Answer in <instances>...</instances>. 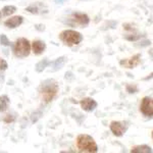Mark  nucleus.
<instances>
[{"label":"nucleus","instance_id":"obj_1","mask_svg":"<svg viewBox=\"0 0 153 153\" xmlns=\"http://www.w3.org/2000/svg\"><path fill=\"white\" fill-rule=\"evenodd\" d=\"M58 85L54 80H45L39 87V92L45 103L51 102L58 93Z\"/></svg>","mask_w":153,"mask_h":153},{"label":"nucleus","instance_id":"obj_2","mask_svg":"<svg viewBox=\"0 0 153 153\" xmlns=\"http://www.w3.org/2000/svg\"><path fill=\"white\" fill-rule=\"evenodd\" d=\"M76 147L79 152L84 153H95L98 151V147L95 140L91 136L86 134H81L76 137Z\"/></svg>","mask_w":153,"mask_h":153},{"label":"nucleus","instance_id":"obj_3","mask_svg":"<svg viewBox=\"0 0 153 153\" xmlns=\"http://www.w3.org/2000/svg\"><path fill=\"white\" fill-rule=\"evenodd\" d=\"M60 40L68 46H75L79 45L83 41V36L81 33L74 30H65L59 35Z\"/></svg>","mask_w":153,"mask_h":153},{"label":"nucleus","instance_id":"obj_4","mask_svg":"<svg viewBox=\"0 0 153 153\" xmlns=\"http://www.w3.org/2000/svg\"><path fill=\"white\" fill-rule=\"evenodd\" d=\"M30 52H31V44L28 39L19 38L16 41L13 45V53L16 57H27L30 55Z\"/></svg>","mask_w":153,"mask_h":153},{"label":"nucleus","instance_id":"obj_5","mask_svg":"<svg viewBox=\"0 0 153 153\" xmlns=\"http://www.w3.org/2000/svg\"><path fill=\"white\" fill-rule=\"evenodd\" d=\"M140 111H141L145 117H152L153 115V100L151 97H144L140 104Z\"/></svg>","mask_w":153,"mask_h":153},{"label":"nucleus","instance_id":"obj_6","mask_svg":"<svg viewBox=\"0 0 153 153\" xmlns=\"http://www.w3.org/2000/svg\"><path fill=\"white\" fill-rule=\"evenodd\" d=\"M128 129V126L126 123L123 122H111L110 124V130L113 133V135L117 137H122L123 135L126 133V131Z\"/></svg>","mask_w":153,"mask_h":153},{"label":"nucleus","instance_id":"obj_7","mask_svg":"<svg viewBox=\"0 0 153 153\" xmlns=\"http://www.w3.org/2000/svg\"><path fill=\"white\" fill-rule=\"evenodd\" d=\"M140 62H141V55L140 54H136V55L132 56L129 59H123V60H120V65L127 68H134L137 65H139Z\"/></svg>","mask_w":153,"mask_h":153},{"label":"nucleus","instance_id":"obj_8","mask_svg":"<svg viewBox=\"0 0 153 153\" xmlns=\"http://www.w3.org/2000/svg\"><path fill=\"white\" fill-rule=\"evenodd\" d=\"M71 19L75 22L76 24L80 25V26H88L90 23V19L86 13L83 12H75L71 14Z\"/></svg>","mask_w":153,"mask_h":153},{"label":"nucleus","instance_id":"obj_9","mask_svg":"<svg viewBox=\"0 0 153 153\" xmlns=\"http://www.w3.org/2000/svg\"><path fill=\"white\" fill-rule=\"evenodd\" d=\"M80 104H81V107H82L85 111H88V112L93 111V110L97 107V102H96L93 98H90V97L83 98V99L80 101Z\"/></svg>","mask_w":153,"mask_h":153},{"label":"nucleus","instance_id":"obj_10","mask_svg":"<svg viewBox=\"0 0 153 153\" xmlns=\"http://www.w3.org/2000/svg\"><path fill=\"white\" fill-rule=\"evenodd\" d=\"M22 24H23V16H12V18L8 19L7 21L4 22V26L7 27V28H10V29L18 28V27L21 26Z\"/></svg>","mask_w":153,"mask_h":153},{"label":"nucleus","instance_id":"obj_11","mask_svg":"<svg viewBox=\"0 0 153 153\" xmlns=\"http://www.w3.org/2000/svg\"><path fill=\"white\" fill-rule=\"evenodd\" d=\"M45 48H46L45 42L41 40H36L32 43V50H33L34 54H36V55H40V54L43 53Z\"/></svg>","mask_w":153,"mask_h":153},{"label":"nucleus","instance_id":"obj_12","mask_svg":"<svg viewBox=\"0 0 153 153\" xmlns=\"http://www.w3.org/2000/svg\"><path fill=\"white\" fill-rule=\"evenodd\" d=\"M66 61H68V58H66L65 56H61V57H58L57 59H55V60L52 61L51 63H49V65H51V71H56L60 70V68H62Z\"/></svg>","mask_w":153,"mask_h":153},{"label":"nucleus","instance_id":"obj_13","mask_svg":"<svg viewBox=\"0 0 153 153\" xmlns=\"http://www.w3.org/2000/svg\"><path fill=\"white\" fill-rule=\"evenodd\" d=\"M9 102H10V100H9V98L7 95L0 96V112L6 111L7 108H8Z\"/></svg>","mask_w":153,"mask_h":153},{"label":"nucleus","instance_id":"obj_14","mask_svg":"<svg viewBox=\"0 0 153 153\" xmlns=\"http://www.w3.org/2000/svg\"><path fill=\"white\" fill-rule=\"evenodd\" d=\"M132 153H151L152 149L151 147L147 146V145H139V146H135L131 150Z\"/></svg>","mask_w":153,"mask_h":153},{"label":"nucleus","instance_id":"obj_15","mask_svg":"<svg viewBox=\"0 0 153 153\" xmlns=\"http://www.w3.org/2000/svg\"><path fill=\"white\" fill-rule=\"evenodd\" d=\"M49 63H50V62H49V60H48L47 58H44L43 60L39 61V62L37 63L36 66H35L36 71H38V73H41V71H43L49 65Z\"/></svg>","mask_w":153,"mask_h":153},{"label":"nucleus","instance_id":"obj_16","mask_svg":"<svg viewBox=\"0 0 153 153\" xmlns=\"http://www.w3.org/2000/svg\"><path fill=\"white\" fill-rule=\"evenodd\" d=\"M16 11V7L13 6V5H6L3 7V9H2V14L5 16H11V14H13L14 12Z\"/></svg>","mask_w":153,"mask_h":153},{"label":"nucleus","instance_id":"obj_17","mask_svg":"<svg viewBox=\"0 0 153 153\" xmlns=\"http://www.w3.org/2000/svg\"><path fill=\"white\" fill-rule=\"evenodd\" d=\"M126 89H127V92H129L130 94H134V93L138 92V87L136 85H131V84H129V85H127Z\"/></svg>","mask_w":153,"mask_h":153},{"label":"nucleus","instance_id":"obj_18","mask_svg":"<svg viewBox=\"0 0 153 153\" xmlns=\"http://www.w3.org/2000/svg\"><path fill=\"white\" fill-rule=\"evenodd\" d=\"M0 44L2 46H9L10 45V42H9L8 38L5 35H1L0 36Z\"/></svg>","mask_w":153,"mask_h":153},{"label":"nucleus","instance_id":"obj_19","mask_svg":"<svg viewBox=\"0 0 153 153\" xmlns=\"http://www.w3.org/2000/svg\"><path fill=\"white\" fill-rule=\"evenodd\" d=\"M141 38V35H139V34H130V35H127L126 36V39L129 41H137L138 39Z\"/></svg>","mask_w":153,"mask_h":153},{"label":"nucleus","instance_id":"obj_20","mask_svg":"<svg viewBox=\"0 0 153 153\" xmlns=\"http://www.w3.org/2000/svg\"><path fill=\"white\" fill-rule=\"evenodd\" d=\"M26 10L29 11V12H31V13H35V14L39 13V8L37 6H35V5H31V6L27 7Z\"/></svg>","mask_w":153,"mask_h":153},{"label":"nucleus","instance_id":"obj_21","mask_svg":"<svg viewBox=\"0 0 153 153\" xmlns=\"http://www.w3.org/2000/svg\"><path fill=\"white\" fill-rule=\"evenodd\" d=\"M7 68H8V65L3 58L0 57V71H6Z\"/></svg>","mask_w":153,"mask_h":153},{"label":"nucleus","instance_id":"obj_22","mask_svg":"<svg viewBox=\"0 0 153 153\" xmlns=\"http://www.w3.org/2000/svg\"><path fill=\"white\" fill-rule=\"evenodd\" d=\"M4 122L6 123V124H9V123H12L14 120V117L13 115H11V114H7L4 117Z\"/></svg>","mask_w":153,"mask_h":153},{"label":"nucleus","instance_id":"obj_23","mask_svg":"<svg viewBox=\"0 0 153 153\" xmlns=\"http://www.w3.org/2000/svg\"><path fill=\"white\" fill-rule=\"evenodd\" d=\"M54 1H55V3L57 4H59V5H61V4H63L65 2V0H54Z\"/></svg>","mask_w":153,"mask_h":153},{"label":"nucleus","instance_id":"obj_24","mask_svg":"<svg viewBox=\"0 0 153 153\" xmlns=\"http://www.w3.org/2000/svg\"><path fill=\"white\" fill-rule=\"evenodd\" d=\"M0 19H1V11H0Z\"/></svg>","mask_w":153,"mask_h":153}]
</instances>
